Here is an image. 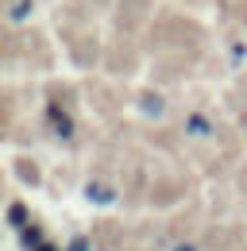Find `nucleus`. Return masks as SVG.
<instances>
[{
    "mask_svg": "<svg viewBox=\"0 0 247 251\" xmlns=\"http://www.w3.org/2000/svg\"><path fill=\"white\" fill-rule=\"evenodd\" d=\"M178 251H193V248H178Z\"/></svg>",
    "mask_w": 247,
    "mask_h": 251,
    "instance_id": "7ed1b4c3",
    "label": "nucleus"
},
{
    "mask_svg": "<svg viewBox=\"0 0 247 251\" xmlns=\"http://www.w3.org/2000/svg\"><path fill=\"white\" fill-rule=\"evenodd\" d=\"M70 251H85V240H74V244H70Z\"/></svg>",
    "mask_w": 247,
    "mask_h": 251,
    "instance_id": "f03ea898",
    "label": "nucleus"
},
{
    "mask_svg": "<svg viewBox=\"0 0 247 251\" xmlns=\"http://www.w3.org/2000/svg\"><path fill=\"white\" fill-rule=\"evenodd\" d=\"M89 201H112V193L108 189H89Z\"/></svg>",
    "mask_w": 247,
    "mask_h": 251,
    "instance_id": "f257e3e1",
    "label": "nucleus"
}]
</instances>
